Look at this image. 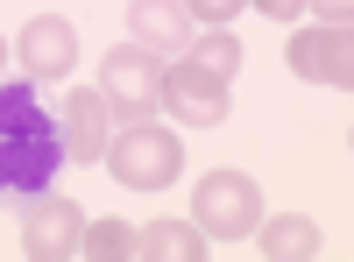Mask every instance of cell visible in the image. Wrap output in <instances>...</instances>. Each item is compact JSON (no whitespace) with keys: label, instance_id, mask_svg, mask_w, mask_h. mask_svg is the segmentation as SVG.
Masks as SVG:
<instances>
[{"label":"cell","instance_id":"ba28073f","mask_svg":"<svg viewBox=\"0 0 354 262\" xmlns=\"http://www.w3.org/2000/svg\"><path fill=\"white\" fill-rule=\"evenodd\" d=\"M106 121H113V106L106 93H64V106H57V128H64V156L71 163H100L106 156Z\"/></svg>","mask_w":354,"mask_h":262},{"label":"cell","instance_id":"7c38bea8","mask_svg":"<svg viewBox=\"0 0 354 262\" xmlns=\"http://www.w3.org/2000/svg\"><path fill=\"white\" fill-rule=\"evenodd\" d=\"M255 234H262V255H270V262H312V255H319V227L298 220V213L255 220Z\"/></svg>","mask_w":354,"mask_h":262},{"label":"cell","instance_id":"277c9868","mask_svg":"<svg viewBox=\"0 0 354 262\" xmlns=\"http://www.w3.org/2000/svg\"><path fill=\"white\" fill-rule=\"evenodd\" d=\"M85 241V213H78V198L64 191H36V198H21V248L36 255V262H71Z\"/></svg>","mask_w":354,"mask_h":262},{"label":"cell","instance_id":"3957f363","mask_svg":"<svg viewBox=\"0 0 354 262\" xmlns=\"http://www.w3.org/2000/svg\"><path fill=\"white\" fill-rule=\"evenodd\" d=\"M192 220H198V234H255V220H262V191L248 170H213V178H198L192 191Z\"/></svg>","mask_w":354,"mask_h":262},{"label":"cell","instance_id":"8fae6325","mask_svg":"<svg viewBox=\"0 0 354 262\" xmlns=\"http://www.w3.org/2000/svg\"><path fill=\"white\" fill-rule=\"evenodd\" d=\"M205 248H213V234H198V220H149L135 227V255L142 262H205Z\"/></svg>","mask_w":354,"mask_h":262},{"label":"cell","instance_id":"6da1fadb","mask_svg":"<svg viewBox=\"0 0 354 262\" xmlns=\"http://www.w3.org/2000/svg\"><path fill=\"white\" fill-rule=\"evenodd\" d=\"M57 163H64V128L43 106L36 78H0V198L50 191Z\"/></svg>","mask_w":354,"mask_h":262},{"label":"cell","instance_id":"ac0fdd59","mask_svg":"<svg viewBox=\"0 0 354 262\" xmlns=\"http://www.w3.org/2000/svg\"><path fill=\"white\" fill-rule=\"evenodd\" d=\"M0 57H8V50H0Z\"/></svg>","mask_w":354,"mask_h":262},{"label":"cell","instance_id":"7a4b0ae2","mask_svg":"<svg viewBox=\"0 0 354 262\" xmlns=\"http://www.w3.org/2000/svg\"><path fill=\"white\" fill-rule=\"evenodd\" d=\"M100 163H106L128 191H163L177 170H185V142H177L170 128H156V121H135V128H121V135L106 142Z\"/></svg>","mask_w":354,"mask_h":262},{"label":"cell","instance_id":"9a60e30c","mask_svg":"<svg viewBox=\"0 0 354 262\" xmlns=\"http://www.w3.org/2000/svg\"><path fill=\"white\" fill-rule=\"evenodd\" d=\"M185 8H192V21H213V28H227L234 15L248 8V0H185Z\"/></svg>","mask_w":354,"mask_h":262},{"label":"cell","instance_id":"4fadbf2b","mask_svg":"<svg viewBox=\"0 0 354 262\" xmlns=\"http://www.w3.org/2000/svg\"><path fill=\"white\" fill-rule=\"evenodd\" d=\"M192 64L234 85V71H241V43H234V28H213V36H192Z\"/></svg>","mask_w":354,"mask_h":262},{"label":"cell","instance_id":"2e32d148","mask_svg":"<svg viewBox=\"0 0 354 262\" xmlns=\"http://www.w3.org/2000/svg\"><path fill=\"white\" fill-rule=\"evenodd\" d=\"M248 8H262L270 21H298V15H305V0H248Z\"/></svg>","mask_w":354,"mask_h":262},{"label":"cell","instance_id":"8992f818","mask_svg":"<svg viewBox=\"0 0 354 262\" xmlns=\"http://www.w3.org/2000/svg\"><path fill=\"white\" fill-rule=\"evenodd\" d=\"M156 78H163L156 50L149 43H121V50H106V64H100V93H106V106L142 113V106L156 100Z\"/></svg>","mask_w":354,"mask_h":262},{"label":"cell","instance_id":"5bb4252c","mask_svg":"<svg viewBox=\"0 0 354 262\" xmlns=\"http://www.w3.org/2000/svg\"><path fill=\"white\" fill-rule=\"evenodd\" d=\"M78 255H93V262H121V255H135V227H128V220H106V227H85V241H78Z\"/></svg>","mask_w":354,"mask_h":262},{"label":"cell","instance_id":"5b68a950","mask_svg":"<svg viewBox=\"0 0 354 262\" xmlns=\"http://www.w3.org/2000/svg\"><path fill=\"white\" fill-rule=\"evenodd\" d=\"M156 100L177 113V121H192V128H220V121H227V78L198 71L192 57H185V64H170V71L156 78Z\"/></svg>","mask_w":354,"mask_h":262},{"label":"cell","instance_id":"52a82bcc","mask_svg":"<svg viewBox=\"0 0 354 262\" xmlns=\"http://www.w3.org/2000/svg\"><path fill=\"white\" fill-rule=\"evenodd\" d=\"M290 71L298 78H312V85H354V43H347V28H298L290 36Z\"/></svg>","mask_w":354,"mask_h":262},{"label":"cell","instance_id":"9c48e42d","mask_svg":"<svg viewBox=\"0 0 354 262\" xmlns=\"http://www.w3.org/2000/svg\"><path fill=\"white\" fill-rule=\"evenodd\" d=\"M15 57H21V71L28 78H64L78 64V36H71V21H57V15H36L15 36Z\"/></svg>","mask_w":354,"mask_h":262},{"label":"cell","instance_id":"30bf717a","mask_svg":"<svg viewBox=\"0 0 354 262\" xmlns=\"http://www.w3.org/2000/svg\"><path fill=\"white\" fill-rule=\"evenodd\" d=\"M128 36L149 50H192V8L185 0H128Z\"/></svg>","mask_w":354,"mask_h":262},{"label":"cell","instance_id":"e0dca14e","mask_svg":"<svg viewBox=\"0 0 354 262\" xmlns=\"http://www.w3.org/2000/svg\"><path fill=\"white\" fill-rule=\"evenodd\" d=\"M305 8H319V21H326V28H347V0H305Z\"/></svg>","mask_w":354,"mask_h":262}]
</instances>
